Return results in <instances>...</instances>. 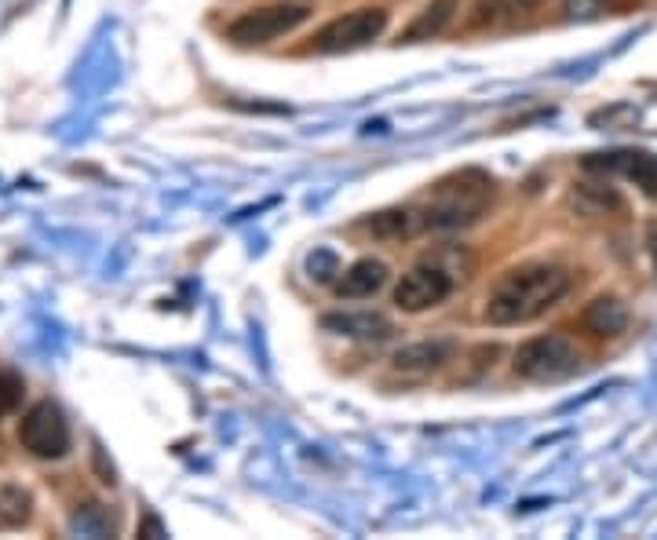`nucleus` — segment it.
<instances>
[{
    "instance_id": "obj_17",
    "label": "nucleus",
    "mask_w": 657,
    "mask_h": 540,
    "mask_svg": "<svg viewBox=\"0 0 657 540\" xmlns=\"http://www.w3.org/2000/svg\"><path fill=\"white\" fill-rule=\"evenodd\" d=\"M570 205L581 208L584 216H603L606 208H621V197H617L614 187H606V183H581L570 194Z\"/></svg>"
},
{
    "instance_id": "obj_1",
    "label": "nucleus",
    "mask_w": 657,
    "mask_h": 540,
    "mask_svg": "<svg viewBox=\"0 0 657 540\" xmlns=\"http://www.w3.org/2000/svg\"><path fill=\"white\" fill-rule=\"evenodd\" d=\"M570 293V274L555 263H519L507 267L486 293L482 318L490 325H526L552 311Z\"/></svg>"
},
{
    "instance_id": "obj_21",
    "label": "nucleus",
    "mask_w": 657,
    "mask_h": 540,
    "mask_svg": "<svg viewBox=\"0 0 657 540\" xmlns=\"http://www.w3.org/2000/svg\"><path fill=\"white\" fill-rule=\"evenodd\" d=\"M139 533H146V537H165V526L151 515V518H146V523H143V529H139Z\"/></svg>"
},
{
    "instance_id": "obj_19",
    "label": "nucleus",
    "mask_w": 657,
    "mask_h": 540,
    "mask_svg": "<svg viewBox=\"0 0 657 540\" xmlns=\"http://www.w3.org/2000/svg\"><path fill=\"white\" fill-rule=\"evenodd\" d=\"M18 402H23V380L15 373H0V420L15 413Z\"/></svg>"
},
{
    "instance_id": "obj_16",
    "label": "nucleus",
    "mask_w": 657,
    "mask_h": 540,
    "mask_svg": "<svg viewBox=\"0 0 657 540\" xmlns=\"http://www.w3.org/2000/svg\"><path fill=\"white\" fill-rule=\"evenodd\" d=\"M362 227L370 230V234H376V237H387V242H398V237L421 234V230H416L413 208H387V213H376L373 219H365Z\"/></svg>"
},
{
    "instance_id": "obj_12",
    "label": "nucleus",
    "mask_w": 657,
    "mask_h": 540,
    "mask_svg": "<svg viewBox=\"0 0 657 540\" xmlns=\"http://www.w3.org/2000/svg\"><path fill=\"white\" fill-rule=\"evenodd\" d=\"M581 325H584V333H592L600 339L621 336L624 329H629V307H624L617 296H600V299H592V304L584 307Z\"/></svg>"
},
{
    "instance_id": "obj_10",
    "label": "nucleus",
    "mask_w": 657,
    "mask_h": 540,
    "mask_svg": "<svg viewBox=\"0 0 657 540\" xmlns=\"http://www.w3.org/2000/svg\"><path fill=\"white\" fill-rule=\"evenodd\" d=\"M387 285V263L384 259H358V263H351L344 270V278L336 282V296L340 299H370L376 296L381 288Z\"/></svg>"
},
{
    "instance_id": "obj_22",
    "label": "nucleus",
    "mask_w": 657,
    "mask_h": 540,
    "mask_svg": "<svg viewBox=\"0 0 657 540\" xmlns=\"http://www.w3.org/2000/svg\"><path fill=\"white\" fill-rule=\"evenodd\" d=\"M646 245H650V256L657 267V219H650V227H646Z\"/></svg>"
},
{
    "instance_id": "obj_13",
    "label": "nucleus",
    "mask_w": 657,
    "mask_h": 540,
    "mask_svg": "<svg viewBox=\"0 0 657 540\" xmlns=\"http://www.w3.org/2000/svg\"><path fill=\"white\" fill-rule=\"evenodd\" d=\"M537 8V0H479L467 15V26L486 29V26H512L519 23L523 15H530Z\"/></svg>"
},
{
    "instance_id": "obj_18",
    "label": "nucleus",
    "mask_w": 657,
    "mask_h": 540,
    "mask_svg": "<svg viewBox=\"0 0 657 540\" xmlns=\"http://www.w3.org/2000/svg\"><path fill=\"white\" fill-rule=\"evenodd\" d=\"M307 274H311V282L328 285L340 274V259H336V253H328V248H314V253L307 256Z\"/></svg>"
},
{
    "instance_id": "obj_20",
    "label": "nucleus",
    "mask_w": 657,
    "mask_h": 540,
    "mask_svg": "<svg viewBox=\"0 0 657 540\" xmlns=\"http://www.w3.org/2000/svg\"><path fill=\"white\" fill-rule=\"evenodd\" d=\"M92 457H95V467H99V475H103V483L106 486H117V475H114V467L106 464V457H103V446H92Z\"/></svg>"
},
{
    "instance_id": "obj_8",
    "label": "nucleus",
    "mask_w": 657,
    "mask_h": 540,
    "mask_svg": "<svg viewBox=\"0 0 657 540\" xmlns=\"http://www.w3.org/2000/svg\"><path fill=\"white\" fill-rule=\"evenodd\" d=\"M584 172L603 176H624L646 194H657V157L646 150H614V154H589L584 157Z\"/></svg>"
},
{
    "instance_id": "obj_2",
    "label": "nucleus",
    "mask_w": 657,
    "mask_h": 540,
    "mask_svg": "<svg viewBox=\"0 0 657 540\" xmlns=\"http://www.w3.org/2000/svg\"><path fill=\"white\" fill-rule=\"evenodd\" d=\"M493 202V179L479 168H464L442 183H435L431 202L413 208L416 230H456L472 227Z\"/></svg>"
},
{
    "instance_id": "obj_5",
    "label": "nucleus",
    "mask_w": 657,
    "mask_h": 540,
    "mask_svg": "<svg viewBox=\"0 0 657 540\" xmlns=\"http://www.w3.org/2000/svg\"><path fill=\"white\" fill-rule=\"evenodd\" d=\"M307 18H311V8H304V4H267V8H256V12H245L242 18H234V23L227 26V37L242 48L271 44L278 37L300 29Z\"/></svg>"
},
{
    "instance_id": "obj_14",
    "label": "nucleus",
    "mask_w": 657,
    "mask_h": 540,
    "mask_svg": "<svg viewBox=\"0 0 657 540\" xmlns=\"http://www.w3.org/2000/svg\"><path fill=\"white\" fill-rule=\"evenodd\" d=\"M453 15H456V0H435V4H427L424 12L413 18L410 29L402 34V41H431V37H438L453 23Z\"/></svg>"
},
{
    "instance_id": "obj_15",
    "label": "nucleus",
    "mask_w": 657,
    "mask_h": 540,
    "mask_svg": "<svg viewBox=\"0 0 657 540\" xmlns=\"http://www.w3.org/2000/svg\"><path fill=\"white\" fill-rule=\"evenodd\" d=\"M34 515V493L15 483H0V529H18Z\"/></svg>"
},
{
    "instance_id": "obj_3",
    "label": "nucleus",
    "mask_w": 657,
    "mask_h": 540,
    "mask_svg": "<svg viewBox=\"0 0 657 540\" xmlns=\"http://www.w3.org/2000/svg\"><path fill=\"white\" fill-rule=\"evenodd\" d=\"M515 376L533 380V384H555V380H566L581 369V355L566 336L548 333V336H533L519 344V351L512 358Z\"/></svg>"
},
{
    "instance_id": "obj_7",
    "label": "nucleus",
    "mask_w": 657,
    "mask_h": 540,
    "mask_svg": "<svg viewBox=\"0 0 657 540\" xmlns=\"http://www.w3.org/2000/svg\"><path fill=\"white\" fill-rule=\"evenodd\" d=\"M456 288V278L446 267L438 263H416L413 270H405L402 282L395 285V307L405 314H421L431 311V307L446 304Z\"/></svg>"
},
{
    "instance_id": "obj_11",
    "label": "nucleus",
    "mask_w": 657,
    "mask_h": 540,
    "mask_svg": "<svg viewBox=\"0 0 657 540\" xmlns=\"http://www.w3.org/2000/svg\"><path fill=\"white\" fill-rule=\"evenodd\" d=\"M322 329H325V333L347 336V339H387V336H391V322H387L384 314H373V311L325 314Z\"/></svg>"
},
{
    "instance_id": "obj_6",
    "label": "nucleus",
    "mask_w": 657,
    "mask_h": 540,
    "mask_svg": "<svg viewBox=\"0 0 657 540\" xmlns=\"http://www.w3.org/2000/svg\"><path fill=\"white\" fill-rule=\"evenodd\" d=\"M18 442L29 457L37 460H59L69 449V424L66 413L55 402H37L18 424Z\"/></svg>"
},
{
    "instance_id": "obj_9",
    "label": "nucleus",
    "mask_w": 657,
    "mask_h": 540,
    "mask_svg": "<svg viewBox=\"0 0 657 540\" xmlns=\"http://www.w3.org/2000/svg\"><path fill=\"white\" fill-rule=\"evenodd\" d=\"M450 358H453L450 339H421V344H410V347H402V351H395L391 369L398 376L421 380V376L438 373V369L450 362Z\"/></svg>"
},
{
    "instance_id": "obj_4",
    "label": "nucleus",
    "mask_w": 657,
    "mask_h": 540,
    "mask_svg": "<svg viewBox=\"0 0 657 540\" xmlns=\"http://www.w3.org/2000/svg\"><path fill=\"white\" fill-rule=\"evenodd\" d=\"M387 29V8H355L333 23H325L314 34V52L322 55H340V52H355V48L373 44Z\"/></svg>"
}]
</instances>
